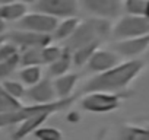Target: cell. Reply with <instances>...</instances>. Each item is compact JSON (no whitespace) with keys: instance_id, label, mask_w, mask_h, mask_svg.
I'll use <instances>...</instances> for the list:
<instances>
[{"instance_id":"cell-1","label":"cell","mask_w":149,"mask_h":140,"mask_svg":"<svg viewBox=\"0 0 149 140\" xmlns=\"http://www.w3.org/2000/svg\"><path fill=\"white\" fill-rule=\"evenodd\" d=\"M143 69L142 60H129L124 63H118L110 70L102 73H97L92 79H89L82 88L84 94L91 92H110L117 94L124 89Z\"/></svg>"},{"instance_id":"cell-2","label":"cell","mask_w":149,"mask_h":140,"mask_svg":"<svg viewBox=\"0 0 149 140\" xmlns=\"http://www.w3.org/2000/svg\"><path fill=\"white\" fill-rule=\"evenodd\" d=\"M111 28H113L111 21L107 19L88 18L85 21H81L78 28L72 34V37L64 41L63 48L72 53L92 42H102V40L111 35Z\"/></svg>"},{"instance_id":"cell-3","label":"cell","mask_w":149,"mask_h":140,"mask_svg":"<svg viewBox=\"0 0 149 140\" xmlns=\"http://www.w3.org/2000/svg\"><path fill=\"white\" fill-rule=\"evenodd\" d=\"M74 101V96L72 95L70 98H64V99H56L54 102L50 104H34V105H28V107H21L16 111H9V112H0V128L5 127H12V125H19L22 121L28 120L29 117L42 112L45 110H63L66 107H69L72 102Z\"/></svg>"},{"instance_id":"cell-4","label":"cell","mask_w":149,"mask_h":140,"mask_svg":"<svg viewBox=\"0 0 149 140\" xmlns=\"http://www.w3.org/2000/svg\"><path fill=\"white\" fill-rule=\"evenodd\" d=\"M149 34V21L145 16H132L124 15L113 28H111V37L116 41L142 37Z\"/></svg>"},{"instance_id":"cell-5","label":"cell","mask_w":149,"mask_h":140,"mask_svg":"<svg viewBox=\"0 0 149 140\" xmlns=\"http://www.w3.org/2000/svg\"><path fill=\"white\" fill-rule=\"evenodd\" d=\"M124 94H110V92H91L86 94L81 102L82 110L89 112H111L120 107L121 99L124 98Z\"/></svg>"},{"instance_id":"cell-6","label":"cell","mask_w":149,"mask_h":140,"mask_svg":"<svg viewBox=\"0 0 149 140\" xmlns=\"http://www.w3.org/2000/svg\"><path fill=\"white\" fill-rule=\"evenodd\" d=\"M32 8L35 12L45 13L57 21L78 16L81 10L78 0H37Z\"/></svg>"},{"instance_id":"cell-7","label":"cell","mask_w":149,"mask_h":140,"mask_svg":"<svg viewBox=\"0 0 149 140\" xmlns=\"http://www.w3.org/2000/svg\"><path fill=\"white\" fill-rule=\"evenodd\" d=\"M79 9L91 15V18H100L111 21L117 18L123 10L121 0H78Z\"/></svg>"},{"instance_id":"cell-8","label":"cell","mask_w":149,"mask_h":140,"mask_svg":"<svg viewBox=\"0 0 149 140\" xmlns=\"http://www.w3.org/2000/svg\"><path fill=\"white\" fill-rule=\"evenodd\" d=\"M57 19L51 18L45 13L41 12H31L26 13L19 22H16V29L22 31H29L35 34H44V35H51L54 28L57 26Z\"/></svg>"},{"instance_id":"cell-9","label":"cell","mask_w":149,"mask_h":140,"mask_svg":"<svg viewBox=\"0 0 149 140\" xmlns=\"http://www.w3.org/2000/svg\"><path fill=\"white\" fill-rule=\"evenodd\" d=\"M8 41L13 42L19 51L25 48H42L48 44H51V35H44V34H35L29 31H22V29H13L9 34H6Z\"/></svg>"},{"instance_id":"cell-10","label":"cell","mask_w":149,"mask_h":140,"mask_svg":"<svg viewBox=\"0 0 149 140\" xmlns=\"http://www.w3.org/2000/svg\"><path fill=\"white\" fill-rule=\"evenodd\" d=\"M149 48V34L127 40L116 41L113 45V51L120 57H136L142 53H145Z\"/></svg>"},{"instance_id":"cell-11","label":"cell","mask_w":149,"mask_h":140,"mask_svg":"<svg viewBox=\"0 0 149 140\" xmlns=\"http://www.w3.org/2000/svg\"><path fill=\"white\" fill-rule=\"evenodd\" d=\"M25 96L34 104H50L57 99L53 80H50L48 78L41 79L35 85L29 86L25 91Z\"/></svg>"},{"instance_id":"cell-12","label":"cell","mask_w":149,"mask_h":140,"mask_svg":"<svg viewBox=\"0 0 149 140\" xmlns=\"http://www.w3.org/2000/svg\"><path fill=\"white\" fill-rule=\"evenodd\" d=\"M118 63H120L118 55H117L113 50H101V48H98V50L91 55V58L88 60L86 67H88L89 72L102 73V72H105V70L113 69V67L117 66Z\"/></svg>"},{"instance_id":"cell-13","label":"cell","mask_w":149,"mask_h":140,"mask_svg":"<svg viewBox=\"0 0 149 140\" xmlns=\"http://www.w3.org/2000/svg\"><path fill=\"white\" fill-rule=\"evenodd\" d=\"M54 112H57V110H45V111L38 112V114L29 117L28 120L22 121V123L19 124V127L16 128V131L13 133V136H12L13 140H22V139L28 137L29 134H32V133H34L37 128H40V127L48 120V117H50L51 114H54Z\"/></svg>"},{"instance_id":"cell-14","label":"cell","mask_w":149,"mask_h":140,"mask_svg":"<svg viewBox=\"0 0 149 140\" xmlns=\"http://www.w3.org/2000/svg\"><path fill=\"white\" fill-rule=\"evenodd\" d=\"M78 80H79V73H70V72L56 78L53 80V86H54L57 99L70 98L74 86H76V83H78Z\"/></svg>"},{"instance_id":"cell-15","label":"cell","mask_w":149,"mask_h":140,"mask_svg":"<svg viewBox=\"0 0 149 140\" xmlns=\"http://www.w3.org/2000/svg\"><path fill=\"white\" fill-rule=\"evenodd\" d=\"M28 13V6L13 0L0 6V21L2 22H19Z\"/></svg>"},{"instance_id":"cell-16","label":"cell","mask_w":149,"mask_h":140,"mask_svg":"<svg viewBox=\"0 0 149 140\" xmlns=\"http://www.w3.org/2000/svg\"><path fill=\"white\" fill-rule=\"evenodd\" d=\"M81 19L78 16H72V18H64L61 21L57 22V26L54 28L53 34H51V40L53 41H66L72 37V34L74 32V29L78 28Z\"/></svg>"},{"instance_id":"cell-17","label":"cell","mask_w":149,"mask_h":140,"mask_svg":"<svg viewBox=\"0 0 149 140\" xmlns=\"http://www.w3.org/2000/svg\"><path fill=\"white\" fill-rule=\"evenodd\" d=\"M72 66V54L63 48V54L51 64H48V75L53 78H58L61 75L69 73V69Z\"/></svg>"},{"instance_id":"cell-18","label":"cell","mask_w":149,"mask_h":140,"mask_svg":"<svg viewBox=\"0 0 149 140\" xmlns=\"http://www.w3.org/2000/svg\"><path fill=\"white\" fill-rule=\"evenodd\" d=\"M101 42H92V44H88V45H84L78 50L72 51V64L76 66V67H82L88 63V60L91 58V55L100 48Z\"/></svg>"},{"instance_id":"cell-19","label":"cell","mask_w":149,"mask_h":140,"mask_svg":"<svg viewBox=\"0 0 149 140\" xmlns=\"http://www.w3.org/2000/svg\"><path fill=\"white\" fill-rule=\"evenodd\" d=\"M41 64H42L41 48H25L19 51V66L28 67V66H41Z\"/></svg>"},{"instance_id":"cell-20","label":"cell","mask_w":149,"mask_h":140,"mask_svg":"<svg viewBox=\"0 0 149 140\" xmlns=\"http://www.w3.org/2000/svg\"><path fill=\"white\" fill-rule=\"evenodd\" d=\"M19 78L21 80L28 85V86H32L35 85L37 82H40L42 79V70H41V66H28V67H22L21 72H19Z\"/></svg>"},{"instance_id":"cell-21","label":"cell","mask_w":149,"mask_h":140,"mask_svg":"<svg viewBox=\"0 0 149 140\" xmlns=\"http://www.w3.org/2000/svg\"><path fill=\"white\" fill-rule=\"evenodd\" d=\"M21 107H24L21 104V101L12 98L5 89L0 85V112H9V111H16Z\"/></svg>"},{"instance_id":"cell-22","label":"cell","mask_w":149,"mask_h":140,"mask_svg":"<svg viewBox=\"0 0 149 140\" xmlns=\"http://www.w3.org/2000/svg\"><path fill=\"white\" fill-rule=\"evenodd\" d=\"M146 2L148 0H124L123 2V10L126 12V15L143 16L145 9H146Z\"/></svg>"},{"instance_id":"cell-23","label":"cell","mask_w":149,"mask_h":140,"mask_svg":"<svg viewBox=\"0 0 149 140\" xmlns=\"http://www.w3.org/2000/svg\"><path fill=\"white\" fill-rule=\"evenodd\" d=\"M121 140H149V128L140 127H124Z\"/></svg>"},{"instance_id":"cell-24","label":"cell","mask_w":149,"mask_h":140,"mask_svg":"<svg viewBox=\"0 0 149 140\" xmlns=\"http://www.w3.org/2000/svg\"><path fill=\"white\" fill-rule=\"evenodd\" d=\"M32 134L37 140H63V133L54 127H40Z\"/></svg>"},{"instance_id":"cell-25","label":"cell","mask_w":149,"mask_h":140,"mask_svg":"<svg viewBox=\"0 0 149 140\" xmlns=\"http://www.w3.org/2000/svg\"><path fill=\"white\" fill-rule=\"evenodd\" d=\"M63 54V48L58 45H45L41 48V55H42V64H51L54 63L60 55Z\"/></svg>"},{"instance_id":"cell-26","label":"cell","mask_w":149,"mask_h":140,"mask_svg":"<svg viewBox=\"0 0 149 140\" xmlns=\"http://www.w3.org/2000/svg\"><path fill=\"white\" fill-rule=\"evenodd\" d=\"M18 67H19V54L15 57H10L8 60L0 61V79L9 78Z\"/></svg>"},{"instance_id":"cell-27","label":"cell","mask_w":149,"mask_h":140,"mask_svg":"<svg viewBox=\"0 0 149 140\" xmlns=\"http://www.w3.org/2000/svg\"><path fill=\"white\" fill-rule=\"evenodd\" d=\"M2 86H3V89L12 96V98H15V99H21V98H24L25 96V86L21 83V82H15V80H5L3 83H2Z\"/></svg>"},{"instance_id":"cell-28","label":"cell","mask_w":149,"mask_h":140,"mask_svg":"<svg viewBox=\"0 0 149 140\" xmlns=\"http://www.w3.org/2000/svg\"><path fill=\"white\" fill-rule=\"evenodd\" d=\"M19 54V48L13 44V42H10V41H8V38L0 44V61H3V60H8V58H10V57H15V55H18Z\"/></svg>"},{"instance_id":"cell-29","label":"cell","mask_w":149,"mask_h":140,"mask_svg":"<svg viewBox=\"0 0 149 140\" xmlns=\"http://www.w3.org/2000/svg\"><path fill=\"white\" fill-rule=\"evenodd\" d=\"M18 2H21V3H24V5H26V6H28V5H32V6H34L37 0H18Z\"/></svg>"},{"instance_id":"cell-30","label":"cell","mask_w":149,"mask_h":140,"mask_svg":"<svg viewBox=\"0 0 149 140\" xmlns=\"http://www.w3.org/2000/svg\"><path fill=\"white\" fill-rule=\"evenodd\" d=\"M148 21H149V0H148V2H146V9H145V15H143Z\"/></svg>"},{"instance_id":"cell-31","label":"cell","mask_w":149,"mask_h":140,"mask_svg":"<svg viewBox=\"0 0 149 140\" xmlns=\"http://www.w3.org/2000/svg\"><path fill=\"white\" fill-rule=\"evenodd\" d=\"M9 2H13V0H0V6H2V5H6V3H9Z\"/></svg>"}]
</instances>
